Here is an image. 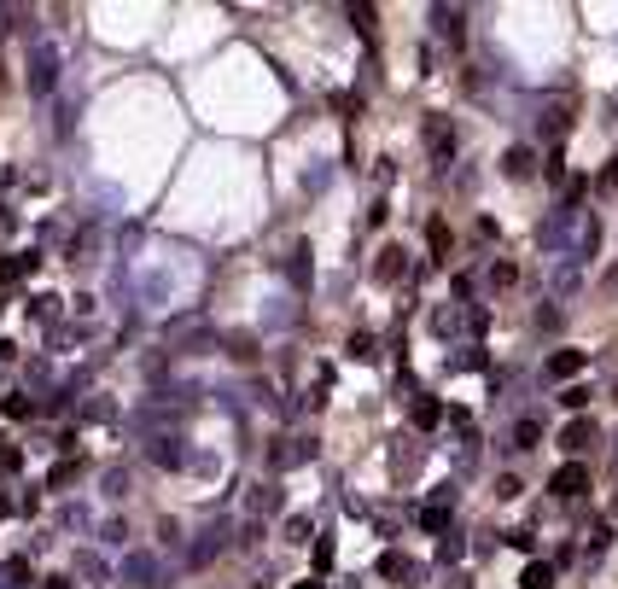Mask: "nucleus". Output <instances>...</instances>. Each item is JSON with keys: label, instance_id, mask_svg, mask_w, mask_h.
Returning a JSON list of instances; mask_svg holds the SVG:
<instances>
[{"label": "nucleus", "instance_id": "21", "mask_svg": "<svg viewBox=\"0 0 618 589\" xmlns=\"http://www.w3.org/2000/svg\"><path fill=\"white\" fill-rule=\"evenodd\" d=\"M286 543H309V520H304V514H292V520H286Z\"/></svg>", "mask_w": 618, "mask_h": 589}, {"label": "nucleus", "instance_id": "1", "mask_svg": "<svg viewBox=\"0 0 618 589\" xmlns=\"http://www.w3.org/2000/svg\"><path fill=\"white\" fill-rule=\"evenodd\" d=\"M59 70H65V53H59L53 41H35L30 59H24V88H30L35 100H47V94L59 88Z\"/></svg>", "mask_w": 618, "mask_h": 589}, {"label": "nucleus", "instance_id": "26", "mask_svg": "<svg viewBox=\"0 0 618 589\" xmlns=\"http://www.w3.org/2000/svg\"><path fill=\"white\" fill-rule=\"evenodd\" d=\"M30 409H35L30 397H6V415H12V420H24V415H30Z\"/></svg>", "mask_w": 618, "mask_h": 589}, {"label": "nucleus", "instance_id": "25", "mask_svg": "<svg viewBox=\"0 0 618 589\" xmlns=\"http://www.w3.org/2000/svg\"><path fill=\"white\" fill-rule=\"evenodd\" d=\"M496 496H502V502H514V496H519V479H514V473H502V479H496Z\"/></svg>", "mask_w": 618, "mask_h": 589}, {"label": "nucleus", "instance_id": "24", "mask_svg": "<svg viewBox=\"0 0 618 589\" xmlns=\"http://www.w3.org/2000/svg\"><path fill=\"white\" fill-rule=\"evenodd\" d=\"M426 234H432V251L444 257V245H449V228H444V222H438V216H432V228H426Z\"/></svg>", "mask_w": 618, "mask_h": 589}, {"label": "nucleus", "instance_id": "29", "mask_svg": "<svg viewBox=\"0 0 618 589\" xmlns=\"http://www.w3.org/2000/svg\"><path fill=\"white\" fill-rule=\"evenodd\" d=\"M607 286H618V269H607Z\"/></svg>", "mask_w": 618, "mask_h": 589}, {"label": "nucleus", "instance_id": "3", "mask_svg": "<svg viewBox=\"0 0 618 589\" xmlns=\"http://www.w3.org/2000/svg\"><path fill=\"white\" fill-rule=\"evenodd\" d=\"M449 508H455V485H438V490H432V502L420 508V525H426V531H444Z\"/></svg>", "mask_w": 618, "mask_h": 589}, {"label": "nucleus", "instance_id": "9", "mask_svg": "<svg viewBox=\"0 0 618 589\" xmlns=\"http://www.w3.org/2000/svg\"><path fill=\"white\" fill-rule=\"evenodd\" d=\"M537 170V158H531V146H508V158H502V175H514V181H525V175Z\"/></svg>", "mask_w": 618, "mask_h": 589}, {"label": "nucleus", "instance_id": "30", "mask_svg": "<svg viewBox=\"0 0 618 589\" xmlns=\"http://www.w3.org/2000/svg\"><path fill=\"white\" fill-rule=\"evenodd\" d=\"M298 589H321V584H298Z\"/></svg>", "mask_w": 618, "mask_h": 589}, {"label": "nucleus", "instance_id": "14", "mask_svg": "<svg viewBox=\"0 0 618 589\" xmlns=\"http://www.w3.org/2000/svg\"><path fill=\"white\" fill-rule=\"evenodd\" d=\"M251 508H257V514H275V508H280V485H257V490H251Z\"/></svg>", "mask_w": 618, "mask_h": 589}, {"label": "nucleus", "instance_id": "5", "mask_svg": "<svg viewBox=\"0 0 618 589\" xmlns=\"http://www.w3.org/2000/svg\"><path fill=\"white\" fill-rule=\"evenodd\" d=\"M589 444H595V420L578 415L572 426H560V450H566V455H584Z\"/></svg>", "mask_w": 618, "mask_h": 589}, {"label": "nucleus", "instance_id": "28", "mask_svg": "<svg viewBox=\"0 0 618 589\" xmlns=\"http://www.w3.org/2000/svg\"><path fill=\"white\" fill-rule=\"evenodd\" d=\"M47 589H70V584H65V578H47Z\"/></svg>", "mask_w": 618, "mask_h": 589}, {"label": "nucleus", "instance_id": "12", "mask_svg": "<svg viewBox=\"0 0 618 589\" xmlns=\"http://www.w3.org/2000/svg\"><path fill=\"white\" fill-rule=\"evenodd\" d=\"M519 589H554V566H549V560H531V566H525V578H519Z\"/></svg>", "mask_w": 618, "mask_h": 589}, {"label": "nucleus", "instance_id": "7", "mask_svg": "<svg viewBox=\"0 0 618 589\" xmlns=\"http://www.w3.org/2000/svg\"><path fill=\"white\" fill-rule=\"evenodd\" d=\"M584 362H589L584 350H554V356H549V368H543V374H549V380H572V374H578Z\"/></svg>", "mask_w": 618, "mask_h": 589}, {"label": "nucleus", "instance_id": "16", "mask_svg": "<svg viewBox=\"0 0 618 589\" xmlns=\"http://www.w3.org/2000/svg\"><path fill=\"white\" fill-rule=\"evenodd\" d=\"M560 403H566L572 415H584V403H589V385H566V391H560Z\"/></svg>", "mask_w": 618, "mask_h": 589}, {"label": "nucleus", "instance_id": "23", "mask_svg": "<svg viewBox=\"0 0 618 589\" xmlns=\"http://www.w3.org/2000/svg\"><path fill=\"white\" fill-rule=\"evenodd\" d=\"M514 280H519L514 263H496V269H490V286H514Z\"/></svg>", "mask_w": 618, "mask_h": 589}, {"label": "nucleus", "instance_id": "15", "mask_svg": "<svg viewBox=\"0 0 618 589\" xmlns=\"http://www.w3.org/2000/svg\"><path fill=\"white\" fill-rule=\"evenodd\" d=\"M344 350H350L356 362H374V356H379V350H374V333H350V345H344Z\"/></svg>", "mask_w": 618, "mask_h": 589}, {"label": "nucleus", "instance_id": "27", "mask_svg": "<svg viewBox=\"0 0 618 589\" xmlns=\"http://www.w3.org/2000/svg\"><path fill=\"white\" fill-rule=\"evenodd\" d=\"M455 555H461V537H455V531H449L444 543H438V560H455Z\"/></svg>", "mask_w": 618, "mask_h": 589}, {"label": "nucleus", "instance_id": "2", "mask_svg": "<svg viewBox=\"0 0 618 589\" xmlns=\"http://www.w3.org/2000/svg\"><path fill=\"white\" fill-rule=\"evenodd\" d=\"M549 490L560 496V502H578V496L589 490V467H584V461H566V467H554Z\"/></svg>", "mask_w": 618, "mask_h": 589}, {"label": "nucleus", "instance_id": "22", "mask_svg": "<svg viewBox=\"0 0 618 589\" xmlns=\"http://www.w3.org/2000/svg\"><path fill=\"white\" fill-rule=\"evenodd\" d=\"M76 572H82V578H105L100 555H76Z\"/></svg>", "mask_w": 618, "mask_h": 589}, {"label": "nucleus", "instance_id": "18", "mask_svg": "<svg viewBox=\"0 0 618 589\" xmlns=\"http://www.w3.org/2000/svg\"><path fill=\"white\" fill-rule=\"evenodd\" d=\"M438 18V35H449V41H461V12H432Z\"/></svg>", "mask_w": 618, "mask_h": 589}, {"label": "nucleus", "instance_id": "10", "mask_svg": "<svg viewBox=\"0 0 618 589\" xmlns=\"http://www.w3.org/2000/svg\"><path fill=\"white\" fill-rule=\"evenodd\" d=\"M222 549H228V525H210L205 543L193 549V566H205V560H210V555H222Z\"/></svg>", "mask_w": 618, "mask_h": 589}, {"label": "nucleus", "instance_id": "6", "mask_svg": "<svg viewBox=\"0 0 618 589\" xmlns=\"http://www.w3.org/2000/svg\"><path fill=\"white\" fill-rule=\"evenodd\" d=\"M426 146H432V158H438V164L455 158V129H449L444 117H432V123H426Z\"/></svg>", "mask_w": 618, "mask_h": 589}, {"label": "nucleus", "instance_id": "11", "mask_svg": "<svg viewBox=\"0 0 618 589\" xmlns=\"http://www.w3.org/2000/svg\"><path fill=\"white\" fill-rule=\"evenodd\" d=\"M152 461H158V467H187V450H181V438H158V444H152Z\"/></svg>", "mask_w": 618, "mask_h": 589}, {"label": "nucleus", "instance_id": "8", "mask_svg": "<svg viewBox=\"0 0 618 589\" xmlns=\"http://www.w3.org/2000/svg\"><path fill=\"white\" fill-rule=\"evenodd\" d=\"M537 444H543V420L537 415L514 420V444H508V450H537Z\"/></svg>", "mask_w": 618, "mask_h": 589}, {"label": "nucleus", "instance_id": "20", "mask_svg": "<svg viewBox=\"0 0 618 589\" xmlns=\"http://www.w3.org/2000/svg\"><path fill=\"white\" fill-rule=\"evenodd\" d=\"M105 496H129V473H123V467L105 473Z\"/></svg>", "mask_w": 618, "mask_h": 589}, {"label": "nucleus", "instance_id": "13", "mask_svg": "<svg viewBox=\"0 0 618 589\" xmlns=\"http://www.w3.org/2000/svg\"><path fill=\"white\" fill-rule=\"evenodd\" d=\"M374 275L385 280V286L403 275V245H385V251H379V269H374Z\"/></svg>", "mask_w": 618, "mask_h": 589}, {"label": "nucleus", "instance_id": "31", "mask_svg": "<svg viewBox=\"0 0 618 589\" xmlns=\"http://www.w3.org/2000/svg\"><path fill=\"white\" fill-rule=\"evenodd\" d=\"M613 403H618V391H613Z\"/></svg>", "mask_w": 618, "mask_h": 589}, {"label": "nucleus", "instance_id": "19", "mask_svg": "<svg viewBox=\"0 0 618 589\" xmlns=\"http://www.w3.org/2000/svg\"><path fill=\"white\" fill-rule=\"evenodd\" d=\"M572 286H578V263H560L554 269V292H572Z\"/></svg>", "mask_w": 618, "mask_h": 589}, {"label": "nucleus", "instance_id": "17", "mask_svg": "<svg viewBox=\"0 0 618 589\" xmlns=\"http://www.w3.org/2000/svg\"><path fill=\"white\" fill-rule=\"evenodd\" d=\"M438 420H444V409H438L432 397H426V403H414V426H438Z\"/></svg>", "mask_w": 618, "mask_h": 589}, {"label": "nucleus", "instance_id": "4", "mask_svg": "<svg viewBox=\"0 0 618 589\" xmlns=\"http://www.w3.org/2000/svg\"><path fill=\"white\" fill-rule=\"evenodd\" d=\"M123 578L135 589H152L158 584V555H123Z\"/></svg>", "mask_w": 618, "mask_h": 589}]
</instances>
